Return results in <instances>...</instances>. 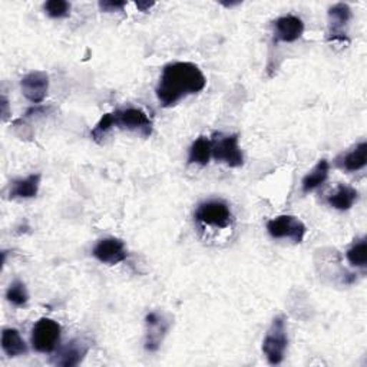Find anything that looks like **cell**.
I'll return each mask as SVG.
<instances>
[{
	"label": "cell",
	"mask_w": 367,
	"mask_h": 367,
	"mask_svg": "<svg viewBox=\"0 0 367 367\" xmlns=\"http://www.w3.org/2000/svg\"><path fill=\"white\" fill-rule=\"evenodd\" d=\"M212 157V144L211 140L205 137H200L190 148L188 162L190 164H198V165H207Z\"/></svg>",
	"instance_id": "obj_19"
},
{
	"label": "cell",
	"mask_w": 367,
	"mask_h": 367,
	"mask_svg": "<svg viewBox=\"0 0 367 367\" xmlns=\"http://www.w3.org/2000/svg\"><path fill=\"white\" fill-rule=\"evenodd\" d=\"M2 348L9 357H19L28 354V344L16 329H5L2 333Z\"/></svg>",
	"instance_id": "obj_18"
},
{
	"label": "cell",
	"mask_w": 367,
	"mask_h": 367,
	"mask_svg": "<svg viewBox=\"0 0 367 367\" xmlns=\"http://www.w3.org/2000/svg\"><path fill=\"white\" fill-rule=\"evenodd\" d=\"M329 172H330V164L327 160H320L316 167L303 178L301 181V190L304 194L311 192L314 190H317L319 187H321L327 178H329Z\"/></svg>",
	"instance_id": "obj_16"
},
{
	"label": "cell",
	"mask_w": 367,
	"mask_h": 367,
	"mask_svg": "<svg viewBox=\"0 0 367 367\" xmlns=\"http://www.w3.org/2000/svg\"><path fill=\"white\" fill-rule=\"evenodd\" d=\"M348 263L354 267H360L364 269L367 266V244H366V238H361L358 241H356L353 246L347 250L346 254Z\"/></svg>",
	"instance_id": "obj_20"
},
{
	"label": "cell",
	"mask_w": 367,
	"mask_h": 367,
	"mask_svg": "<svg viewBox=\"0 0 367 367\" xmlns=\"http://www.w3.org/2000/svg\"><path fill=\"white\" fill-rule=\"evenodd\" d=\"M41 185V174H32L26 178H21L12 182L11 191H9V198H33L38 195Z\"/></svg>",
	"instance_id": "obj_15"
},
{
	"label": "cell",
	"mask_w": 367,
	"mask_h": 367,
	"mask_svg": "<svg viewBox=\"0 0 367 367\" xmlns=\"http://www.w3.org/2000/svg\"><path fill=\"white\" fill-rule=\"evenodd\" d=\"M6 299L14 306L24 307L29 301V293H28L25 283H22L21 280H15L6 291Z\"/></svg>",
	"instance_id": "obj_21"
},
{
	"label": "cell",
	"mask_w": 367,
	"mask_h": 367,
	"mask_svg": "<svg viewBox=\"0 0 367 367\" xmlns=\"http://www.w3.org/2000/svg\"><path fill=\"white\" fill-rule=\"evenodd\" d=\"M93 257L108 266H115L125 262L128 257V250L122 239L115 237H108L98 241L92 252Z\"/></svg>",
	"instance_id": "obj_8"
},
{
	"label": "cell",
	"mask_w": 367,
	"mask_h": 367,
	"mask_svg": "<svg viewBox=\"0 0 367 367\" xmlns=\"http://www.w3.org/2000/svg\"><path fill=\"white\" fill-rule=\"evenodd\" d=\"M9 102H8V99H6V96H4L2 98V113H4V119H6L8 118V105Z\"/></svg>",
	"instance_id": "obj_27"
},
{
	"label": "cell",
	"mask_w": 367,
	"mask_h": 367,
	"mask_svg": "<svg viewBox=\"0 0 367 367\" xmlns=\"http://www.w3.org/2000/svg\"><path fill=\"white\" fill-rule=\"evenodd\" d=\"M61 326L52 319H41L32 329V347L39 353H52L61 341Z\"/></svg>",
	"instance_id": "obj_5"
},
{
	"label": "cell",
	"mask_w": 367,
	"mask_h": 367,
	"mask_svg": "<svg viewBox=\"0 0 367 367\" xmlns=\"http://www.w3.org/2000/svg\"><path fill=\"white\" fill-rule=\"evenodd\" d=\"M367 164V143L363 141L356 145L350 153L343 154L336 160V165L347 172H356L366 167Z\"/></svg>",
	"instance_id": "obj_14"
},
{
	"label": "cell",
	"mask_w": 367,
	"mask_h": 367,
	"mask_svg": "<svg viewBox=\"0 0 367 367\" xmlns=\"http://www.w3.org/2000/svg\"><path fill=\"white\" fill-rule=\"evenodd\" d=\"M205 85L207 79L197 65L174 62L164 68L155 92L161 106L171 108L188 95L201 92Z\"/></svg>",
	"instance_id": "obj_1"
},
{
	"label": "cell",
	"mask_w": 367,
	"mask_h": 367,
	"mask_svg": "<svg viewBox=\"0 0 367 367\" xmlns=\"http://www.w3.org/2000/svg\"><path fill=\"white\" fill-rule=\"evenodd\" d=\"M113 128V120H112V115L110 113H105L99 122L96 124V127L91 131V137L95 143L100 144L106 135L109 134V131Z\"/></svg>",
	"instance_id": "obj_23"
},
{
	"label": "cell",
	"mask_w": 367,
	"mask_h": 367,
	"mask_svg": "<svg viewBox=\"0 0 367 367\" xmlns=\"http://www.w3.org/2000/svg\"><path fill=\"white\" fill-rule=\"evenodd\" d=\"M113 128L127 130L148 138L153 134V122L148 115L140 108H125L110 112Z\"/></svg>",
	"instance_id": "obj_3"
},
{
	"label": "cell",
	"mask_w": 367,
	"mask_h": 367,
	"mask_svg": "<svg viewBox=\"0 0 367 367\" xmlns=\"http://www.w3.org/2000/svg\"><path fill=\"white\" fill-rule=\"evenodd\" d=\"M89 351V344L82 338H75L61 347L58 354L53 357V363L62 367H75L81 364Z\"/></svg>",
	"instance_id": "obj_12"
},
{
	"label": "cell",
	"mask_w": 367,
	"mask_h": 367,
	"mask_svg": "<svg viewBox=\"0 0 367 367\" xmlns=\"http://www.w3.org/2000/svg\"><path fill=\"white\" fill-rule=\"evenodd\" d=\"M46 15L52 19H62L69 16L71 14V4L66 0H49L43 5Z\"/></svg>",
	"instance_id": "obj_22"
},
{
	"label": "cell",
	"mask_w": 367,
	"mask_h": 367,
	"mask_svg": "<svg viewBox=\"0 0 367 367\" xmlns=\"http://www.w3.org/2000/svg\"><path fill=\"white\" fill-rule=\"evenodd\" d=\"M304 32V24L300 18L287 15L283 18H279L274 22V36L279 42L291 43L299 41L303 36Z\"/></svg>",
	"instance_id": "obj_13"
},
{
	"label": "cell",
	"mask_w": 367,
	"mask_h": 367,
	"mask_svg": "<svg viewBox=\"0 0 367 367\" xmlns=\"http://www.w3.org/2000/svg\"><path fill=\"white\" fill-rule=\"evenodd\" d=\"M48 110H49V108H46V106L35 105V106H32V108H29V109L26 110L25 116H26V118H31V116H33V115H43V113H46Z\"/></svg>",
	"instance_id": "obj_25"
},
{
	"label": "cell",
	"mask_w": 367,
	"mask_h": 367,
	"mask_svg": "<svg viewBox=\"0 0 367 367\" xmlns=\"http://www.w3.org/2000/svg\"><path fill=\"white\" fill-rule=\"evenodd\" d=\"M358 198V192L348 185H338L327 198V202L330 207L338 210V211H347L350 210L354 202Z\"/></svg>",
	"instance_id": "obj_17"
},
{
	"label": "cell",
	"mask_w": 367,
	"mask_h": 367,
	"mask_svg": "<svg viewBox=\"0 0 367 367\" xmlns=\"http://www.w3.org/2000/svg\"><path fill=\"white\" fill-rule=\"evenodd\" d=\"M195 219L205 225H214L218 228H225L231 222V210L227 202L219 200H211L198 205Z\"/></svg>",
	"instance_id": "obj_7"
},
{
	"label": "cell",
	"mask_w": 367,
	"mask_h": 367,
	"mask_svg": "<svg viewBox=\"0 0 367 367\" xmlns=\"http://www.w3.org/2000/svg\"><path fill=\"white\" fill-rule=\"evenodd\" d=\"M127 6V2H118V0H102V2H99V9L102 12H119Z\"/></svg>",
	"instance_id": "obj_24"
},
{
	"label": "cell",
	"mask_w": 367,
	"mask_h": 367,
	"mask_svg": "<svg viewBox=\"0 0 367 367\" xmlns=\"http://www.w3.org/2000/svg\"><path fill=\"white\" fill-rule=\"evenodd\" d=\"M212 158L225 164L229 168H239L244 164V155L238 145V135H221L215 134L211 140Z\"/></svg>",
	"instance_id": "obj_4"
},
{
	"label": "cell",
	"mask_w": 367,
	"mask_h": 367,
	"mask_svg": "<svg viewBox=\"0 0 367 367\" xmlns=\"http://www.w3.org/2000/svg\"><path fill=\"white\" fill-rule=\"evenodd\" d=\"M145 326H147L145 348L148 351H157L161 347L164 337L168 333L170 321L165 319L164 314L151 311L145 317Z\"/></svg>",
	"instance_id": "obj_10"
},
{
	"label": "cell",
	"mask_w": 367,
	"mask_h": 367,
	"mask_svg": "<svg viewBox=\"0 0 367 367\" xmlns=\"http://www.w3.org/2000/svg\"><path fill=\"white\" fill-rule=\"evenodd\" d=\"M153 6H155V2H137V8L141 12H148Z\"/></svg>",
	"instance_id": "obj_26"
},
{
	"label": "cell",
	"mask_w": 367,
	"mask_h": 367,
	"mask_svg": "<svg viewBox=\"0 0 367 367\" xmlns=\"http://www.w3.org/2000/svg\"><path fill=\"white\" fill-rule=\"evenodd\" d=\"M287 346L289 336L286 329V319L283 316H279L273 320L263 341V353L267 361L273 366L280 364L286 357Z\"/></svg>",
	"instance_id": "obj_2"
},
{
	"label": "cell",
	"mask_w": 367,
	"mask_h": 367,
	"mask_svg": "<svg viewBox=\"0 0 367 367\" xmlns=\"http://www.w3.org/2000/svg\"><path fill=\"white\" fill-rule=\"evenodd\" d=\"M267 231L273 238H290L299 244L304 239L307 228L294 215H280L267 222Z\"/></svg>",
	"instance_id": "obj_6"
},
{
	"label": "cell",
	"mask_w": 367,
	"mask_h": 367,
	"mask_svg": "<svg viewBox=\"0 0 367 367\" xmlns=\"http://www.w3.org/2000/svg\"><path fill=\"white\" fill-rule=\"evenodd\" d=\"M351 19V9L346 4H336L329 9V35L330 41H347L346 26Z\"/></svg>",
	"instance_id": "obj_11"
},
{
	"label": "cell",
	"mask_w": 367,
	"mask_h": 367,
	"mask_svg": "<svg viewBox=\"0 0 367 367\" xmlns=\"http://www.w3.org/2000/svg\"><path fill=\"white\" fill-rule=\"evenodd\" d=\"M21 88L29 102L39 105L49 91V75L42 71H33L22 78Z\"/></svg>",
	"instance_id": "obj_9"
}]
</instances>
